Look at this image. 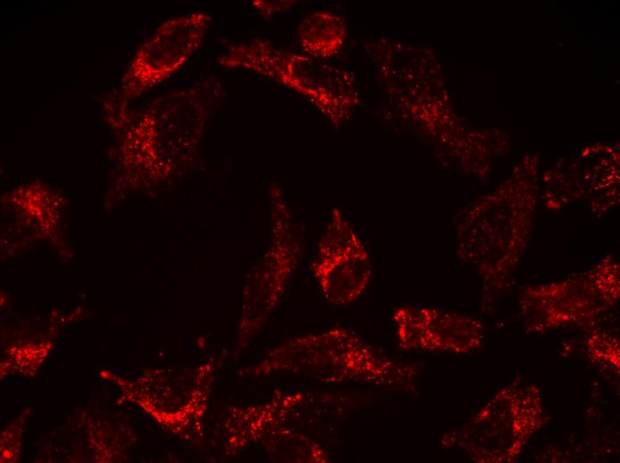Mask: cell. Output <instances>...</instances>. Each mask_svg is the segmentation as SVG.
<instances>
[{
    "instance_id": "obj_1",
    "label": "cell",
    "mask_w": 620,
    "mask_h": 463,
    "mask_svg": "<svg viewBox=\"0 0 620 463\" xmlns=\"http://www.w3.org/2000/svg\"><path fill=\"white\" fill-rule=\"evenodd\" d=\"M223 93L221 82L207 76L156 97L138 111H106L110 123L123 129L131 182L161 183L192 161Z\"/></svg>"
},
{
    "instance_id": "obj_2",
    "label": "cell",
    "mask_w": 620,
    "mask_h": 463,
    "mask_svg": "<svg viewBox=\"0 0 620 463\" xmlns=\"http://www.w3.org/2000/svg\"><path fill=\"white\" fill-rule=\"evenodd\" d=\"M242 375H293L327 385L360 384L409 392L417 368L393 358L345 327L291 337L270 349Z\"/></svg>"
},
{
    "instance_id": "obj_3",
    "label": "cell",
    "mask_w": 620,
    "mask_h": 463,
    "mask_svg": "<svg viewBox=\"0 0 620 463\" xmlns=\"http://www.w3.org/2000/svg\"><path fill=\"white\" fill-rule=\"evenodd\" d=\"M269 243L245 279L235 332L244 349L265 324L295 273L303 253L301 236L281 189H269Z\"/></svg>"
},
{
    "instance_id": "obj_4",
    "label": "cell",
    "mask_w": 620,
    "mask_h": 463,
    "mask_svg": "<svg viewBox=\"0 0 620 463\" xmlns=\"http://www.w3.org/2000/svg\"><path fill=\"white\" fill-rule=\"evenodd\" d=\"M350 402L342 394L276 391L262 402L228 405L221 422L224 452L234 456L285 427L313 436L311 429L340 420Z\"/></svg>"
},
{
    "instance_id": "obj_5",
    "label": "cell",
    "mask_w": 620,
    "mask_h": 463,
    "mask_svg": "<svg viewBox=\"0 0 620 463\" xmlns=\"http://www.w3.org/2000/svg\"><path fill=\"white\" fill-rule=\"evenodd\" d=\"M218 63L225 69L257 73L298 92L334 123L339 122L345 113L348 100L347 77L318 60L256 37L229 45Z\"/></svg>"
},
{
    "instance_id": "obj_6",
    "label": "cell",
    "mask_w": 620,
    "mask_h": 463,
    "mask_svg": "<svg viewBox=\"0 0 620 463\" xmlns=\"http://www.w3.org/2000/svg\"><path fill=\"white\" fill-rule=\"evenodd\" d=\"M211 16L195 12L163 22L138 47L117 93L104 102L105 111L128 109L135 100L176 73L202 45Z\"/></svg>"
},
{
    "instance_id": "obj_7",
    "label": "cell",
    "mask_w": 620,
    "mask_h": 463,
    "mask_svg": "<svg viewBox=\"0 0 620 463\" xmlns=\"http://www.w3.org/2000/svg\"><path fill=\"white\" fill-rule=\"evenodd\" d=\"M495 400L501 416L495 417L487 404L462 427L445 435L443 445L479 462L505 461L518 454L540 425L539 397L531 387H517L503 390Z\"/></svg>"
},
{
    "instance_id": "obj_8",
    "label": "cell",
    "mask_w": 620,
    "mask_h": 463,
    "mask_svg": "<svg viewBox=\"0 0 620 463\" xmlns=\"http://www.w3.org/2000/svg\"><path fill=\"white\" fill-rule=\"evenodd\" d=\"M217 363L210 357L182 370L151 372L142 382L143 405L170 430L202 439Z\"/></svg>"
},
{
    "instance_id": "obj_9",
    "label": "cell",
    "mask_w": 620,
    "mask_h": 463,
    "mask_svg": "<svg viewBox=\"0 0 620 463\" xmlns=\"http://www.w3.org/2000/svg\"><path fill=\"white\" fill-rule=\"evenodd\" d=\"M311 271L323 297L338 306L354 303L371 282L369 251L339 208L330 212Z\"/></svg>"
},
{
    "instance_id": "obj_10",
    "label": "cell",
    "mask_w": 620,
    "mask_h": 463,
    "mask_svg": "<svg viewBox=\"0 0 620 463\" xmlns=\"http://www.w3.org/2000/svg\"><path fill=\"white\" fill-rule=\"evenodd\" d=\"M392 320L397 345L404 351L465 353L482 345V326L464 315L404 305L395 310Z\"/></svg>"
},
{
    "instance_id": "obj_11",
    "label": "cell",
    "mask_w": 620,
    "mask_h": 463,
    "mask_svg": "<svg viewBox=\"0 0 620 463\" xmlns=\"http://www.w3.org/2000/svg\"><path fill=\"white\" fill-rule=\"evenodd\" d=\"M346 37L342 20L328 12L309 14L298 28V39L302 49L314 58L326 59L335 55Z\"/></svg>"
},
{
    "instance_id": "obj_12",
    "label": "cell",
    "mask_w": 620,
    "mask_h": 463,
    "mask_svg": "<svg viewBox=\"0 0 620 463\" xmlns=\"http://www.w3.org/2000/svg\"><path fill=\"white\" fill-rule=\"evenodd\" d=\"M284 1H253L252 6L264 17H271L273 14L283 11L289 4Z\"/></svg>"
}]
</instances>
